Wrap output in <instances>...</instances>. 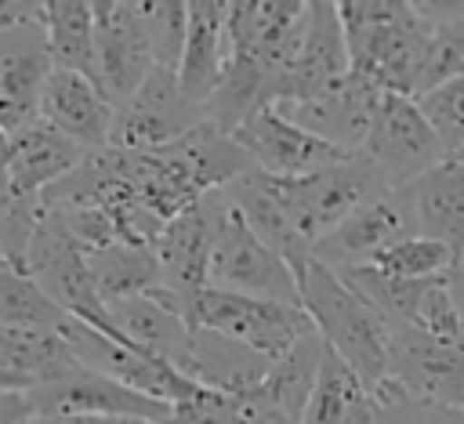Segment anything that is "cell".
<instances>
[{
  "label": "cell",
  "instance_id": "obj_1",
  "mask_svg": "<svg viewBox=\"0 0 464 424\" xmlns=\"http://www.w3.org/2000/svg\"><path fill=\"white\" fill-rule=\"evenodd\" d=\"M352 72L392 94H417L431 22L406 0H341Z\"/></svg>",
  "mask_w": 464,
  "mask_h": 424
},
{
  "label": "cell",
  "instance_id": "obj_2",
  "mask_svg": "<svg viewBox=\"0 0 464 424\" xmlns=\"http://www.w3.org/2000/svg\"><path fill=\"white\" fill-rule=\"evenodd\" d=\"M301 308L308 312L315 333L326 341V348L348 362L373 391L388 381V352H392V330L384 319L323 261L304 257L294 265Z\"/></svg>",
  "mask_w": 464,
  "mask_h": 424
},
{
  "label": "cell",
  "instance_id": "obj_3",
  "mask_svg": "<svg viewBox=\"0 0 464 424\" xmlns=\"http://www.w3.org/2000/svg\"><path fill=\"white\" fill-rule=\"evenodd\" d=\"M228 207L232 203H228L225 188L210 192L196 207L178 214L152 243L160 272H163V297H156V301L170 304L185 319H188L196 297L210 286V257H214Z\"/></svg>",
  "mask_w": 464,
  "mask_h": 424
},
{
  "label": "cell",
  "instance_id": "obj_4",
  "mask_svg": "<svg viewBox=\"0 0 464 424\" xmlns=\"http://www.w3.org/2000/svg\"><path fill=\"white\" fill-rule=\"evenodd\" d=\"M188 323L214 330V333H225L228 341L265 355L268 362L283 359L308 330H315L301 304L232 294V290H218V286H207L196 297Z\"/></svg>",
  "mask_w": 464,
  "mask_h": 424
},
{
  "label": "cell",
  "instance_id": "obj_5",
  "mask_svg": "<svg viewBox=\"0 0 464 424\" xmlns=\"http://www.w3.org/2000/svg\"><path fill=\"white\" fill-rule=\"evenodd\" d=\"M359 156H366L377 167L388 188H402L450 159L446 145L439 141L435 127L424 120L420 105L410 94H392V91H384Z\"/></svg>",
  "mask_w": 464,
  "mask_h": 424
},
{
  "label": "cell",
  "instance_id": "obj_6",
  "mask_svg": "<svg viewBox=\"0 0 464 424\" xmlns=\"http://www.w3.org/2000/svg\"><path fill=\"white\" fill-rule=\"evenodd\" d=\"M384 188H388V181L377 174V167L366 156H352V159L334 163L326 170H315L308 178H286L294 228L301 236V243L308 246V254L355 207H362L370 196H377Z\"/></svg>",
  "mask_w": 464,
  "mask_h": 424
},
{
  "label": "cell",
  "instance_id": "obj_7",
  "mask_svg": "<svg viewBox=\"0 0 464 424\" xmlns=\"http://www.w3.org/2000/svg\"><path fill=\"white\" fill-rule=\"evenodd\" d=\"M210 286L301 304L297 275L283 254H276L243 217L236 207H228L214 257H210Z\"/></svg>",
  "mask_w": 464,
  "mask_h": 424
},
{
  "label": "cell",
  "instance_id": "obj_8",
  "mask_svg": "<svg viewBox=\"0 0 464 424\" xmlns=\"http://www.w3.org/2000/svg\"><path fill=\"white\" fill-rule=\"evenodd\" d=\"M25 395L33 413H72V417H105V420H152V424H170L174 417L170 402L141 395L98 370H87L83 362L54 381L29 388Z\"/></svg>",
  "mask_w": 464,
  "mask_h": 424
},
{
  "label": "cell",
  "instance_id": "obj_9",
  "mask_svg": "<svg viewBox=\"0 0 464 424\" xmlns=\"http://www.w3.org/2000/svg\"><path fill=\"white\" fill-rule=\"evenodd\" d=\"M94 11V80L120 109L156 69L141 4L91 0Z\"/></svg>",
  "mask_w": 464,
  "mask_h": 424
},
{
  "label": "cell",
  "instance_id": "obj_10",
  "mask_svg": "<svg viewBox=\"0 0 464 424\" xmlns=\"http://www.w3.org/2000/svg\"><path fill=\"white\" fill-rule=\"evenodd\" d=\"M410 236H420V225H417L406 185L384 188V192L370 196L362 207H355L330 236H323L315 243L312 257L334 272H344L355 265H370L377 254H384L388 246H395Z\"/></svg>",
  "mask_w": 464,
  "mask_h": 424
},
{
  "label": "cell",
  "instance_id": "obj_11",
  "mask_svg": "<svg viewBox=\"0 0 464 424\" xmlns=\"http://www.w3.org/2000/svg\"><path fill=\"white\" fill-rule=\"evenodd\" d=\"M203 120H207L203 109L185 98L178 72L156 65L149 80L116 109L109 149H130V152L163 149L185 138L188 130H196Z\"/></svg>",
  "mask_w": 464,
  "mask_h": 424
},
{
  "label": "cell",
  "instance_id": "obj_12",
  "mask_svg": "<svg viewBox=\"0 0 464 424\" xmlns=\"http://www.w3.org/2000/svg\"><path fill=\"white\" fill-rule=\"evenodd\" d=\"M388 381L420 402L464 410V341H442L420 326L392 330Z\"/></svg>",
  "mask_w": 464,
  "mask_h": 424
},
{
  "label": "cell",
  "instance_id": "obj_13",
  "mask_svg": "<svg viewBox=\"0 0 464 424\" xmlns=\"http://www.w3.org/2000/svg\"><path fill=\"white\" fill-rule=\"evenodd\" d=\"M236 145L250 156V163L276 178H308L315 170H326L334 163L352 159V152H341L337 145L315 138L301 123H294L276 105L257 109L232 130Z\"/></svg>",
  "mask_w": 464,
  "mask_h": 424
},
{
  "label": "cell",
  "instance_id": "obj_14",
  "mask_svg": "<svg viewBox=\"0 0 464 424\" xmlns=\"http://www.w3.org/2000/svg\"><path fill=\"white\" fill-rule=\"evenodd\" d=\"M65 337H69L76 359L87 370H98V373H105V377H112V381L141 391V395H152L160 402L178 406V402H185V399H192L199 391V384L188 381L170 362H163V359H156V355H149V352H141L134 344L112 341V337H105L102 330H94L87 323H76L72 319V326L65 330Z\"/></svg>",
  "mask_w": 464,
  "mask_h": 424
},
{
  "label": "cell",
  "instance_id": "obj_15",
  "mask_svg": "<svg viewBox=\"0 0 464 424\" xmlns=\"http://www.w3.org/2000/svg\"><path fill=\"white\" fill-rule=\"evenodd\" d=\"M348 72H352V54H348V36H344V25H341V11L330 0H312L301 47L294 54V65L283 80V91H279L276 105L312 101V98L334 91L341 80H348Z\"/></svg>",
  "mask_w": 464,
  "mask_h": 424
},
{
  "label": "cell",
  "instance_id": "obj_16",
  "mask_svg": "<svg viewBox=\"0 0 464 424\" xmlns=\"http://www.w3.org/2000/svg\"><path fill=\"white\" fill-rule=\"evenodd\" d=\"M54 62L44 25H18L0 33V127L18 134L40 120V98Z\"/></svg>",
  "mask_w": 464,
  "mask_h": 424
},
{
  "label": "cell",
  "instance_id": "obj_17",
  "mask_svg": "<svg viewBox=\"0 0 464 424\" xmlns=\"http://www.w3.org/2000/svg\"><path fill=\"white\" fill-rule=\"evenodd\" d=\"M40 120H47L54 130H62L87 152H102L112 145L116 105L109 101V94L98 87L94 76L72 69H51L40 98Z\"/></svg>",
  "mask_w": 464,
  "mask_h": 424
},
{
  "label": "cell",
  "instance_id": "obj_18",
  "mask_svg": "<svg viewBox=\"0 0 464 424\" xmlns=\"http://www.w3.org/2000/svg\"><path fill=\"white\" fill-rule=\"evenodd\" d=\"M384 91L373 87L370 80L348 72V80H341L334 91L312 98V101H297V105H276L279 112H286L294 123H301L304 130H312L315 138L337 145L341 152L359 156L373 123V112L381 105Z\"/></svg>",
  "mask_w": 464,
  "mask_h": 424
},
{
  "label": "cell",
  "instance_id": "obj_19",
  "mask_svg": "<svg viewBox=\"0 0 464 424\" xmlns=\"http://www.w3.org/2000/svg\"><path fill=\"white\" fill-rule=\"evenodd\" d=\"M91 152L54 130L47 120H33L18 134H11V163H7V192L14 199H44L58 181H65Z\"/></svg>",
  "mask_w": 464,
  "mask_h": 424
},
{
  "label": "cell",
  "instance_id": "obj_20",
  "mask_svg": "<svg viewBox=\"0 0 464 424\" xmlns=\"http://www.w3.org/2000/svg\"><path fill=\"white\" fill-rule=\"evenodd\" d=\"M228 203L239 210V217L276 250L290 261V268L308 254V246L301 243L297 228H294V214H290V196H286V178L265 174V170H246L243 178H236L225 188Z\"/></svg>",
  "mask_w": 464,
  "mask_h": 424
},
{
  "label": "cell",
  "instance_id": "obj_21",
  "mask_svg": "<svg viewBox=\"0 0 464 424\" xmlns=\"http://www.w3.org/2000/svg\"><path fill=\"white\" fill-rule=\"evenodd\" d=\"M225 14H228V4L221 0L188 4V33H185V51L178 65V83L185 98L196 101L199 109H207V101L214 98L225 76V62H228Z\"/></svg>",
  "mask_w": 464,
  "mask_h": 424
},
{
  "label": "cell",
  "instance_id": "obj_22",
  "mask_svg": "<svg viewBox=\"0 0 464 424\" xmlns=\"http://www.w3.org/2000/svg\"><path fill=\"white\" fill-rule=\"evenodd\" d=\"M406 192H410L420 236L446 243L460 265L464 261V163L450 156L435 170L410 181Z\"/></svg>",
  "mask_w": 464,
  "mask_h": 424
},
{
  "label": "cell",
  "instance_id": "obj_23",
  "mask_svg": "<svg viewBox=\"0 0 464 424\" xmlns=\"http://www.w3.org/2000/svg\"><path fill=\"white\" fill-rule=\"evenodd\" d=\"M116 330L141 352L170 362L174 370L185 373L188 355H192V323L174 312L170 304L156 297H130L120 304H109Z\"/></svg>",
  "mask_w": 464,
  "mask_h": 424
},
{
  "label": "cell",
  "instance_id": "obj_24",
  "mask_svg": "<svg viewBox=\"0 0 464 424\" xmlns=\"http://www.w3.org/2000/svg\"><path fill=\"white\" fill-rule=\"evenodd\" d=\"M272 362L236 341H228L225 333L192 326V355L185 366V377L196 381L199 388H214V391H228V395H243L261 388V381L268 377Z\"/></svg>",
  "mask_w": 464,
  "mask_h": 424
},
{
  "label": "cell",
  "instance_id": "obj_25",
  "mask_svg": "<svg viewBox=\"0 0 464 424\" xmlns=\"http://www.w3.org/2000/svg\"><path fill=\"white\" fill-rule=\"evenodd\" d=\"M377 410H381L377 391L326 348V359L301 424H373Z\"/></svg>",
  "mask_w": 464,
  "mask_h": 424
},
{
  "label": "cell",
  "instance_id": "obj_26",
  "mask_svg": "<svg viewBox=\"0 0 464 424\" xmlns=\"http://www.w3.org/2000/svg\"><path fill=\"white\" fill-rule=\"evenodd\" d=\"M87 261L105 304H120L130 297H163V272L156 250L145 243H112L87 254Z\"/></svg>",
  "mask_w": 464,
  "mask_h": 424
},
{
  "label": "cell",
  "instance_id": "obj_27",
  "mask_svg": "<svg viewBox=\"0 0 464 424\" xmlns=\"http://www.w3.org/2000/svg\"><path fill=\"white\" fill-rule=\"evenodd\" d=\"M72 366H80V359H76V352H72L65 333L0 326V370L18 373L33 388L69 373Z\"/></svg>",
  "mask_w": 464,
  "mask_h": 424
},
{
  "label": "cell",
  "instance_id": "obj_28",
  "mask_svg": "<svg viewBox=\"0 0 464 424\" xmlns=\"http://www.w3.org/2000/svg\"><path fill=\"white\" fill-rule=\"evenodd\" d=\"M323 359H326V341L308 330L283 359L272 362L268 377L261 381V395L268 402H276L294 424H301L304 417V406L315 391V381H319V370H323Z\"/></svg>",
  "mask_w": 464,
  "mask_h": 424
},
{
  "label": "cell",
  "instance_id": "obj_29",
  "mask_svg": "<svg viewBox=\"0 0 464 424\" xmlns=\"http://www.w3.org/2000/svg\"><path fill=\"white\" fill-rule=\"evenodd\" d=\"M337 275L384 319L388 330L413 326L424 294L439 283V279H399V275H388L373 265H355V268H344Z\"/></svg>",
  "mask_w": 464,
  "mask_h": 424
},
{
  "label": "cell",
  "instance_id": "obj_30",
  "mask_svg": "<svg viewBox=\"0 0 464 424\" xmlns=\"http://www.w3.org/2000/svg\"><path fill=\"white\" fill-rule=\"evenodd\" d=\"M0 326L65 333L72 326V315L62 304H54L25 268L0 257Z\"/></svg>",
  "mask_w": 464,
  "mask_h": 424
},
{
  "label": "cell",
  "instance_id": "obj_31",
  "mask_svg": "<svg viewBox=\"0 0 464 424\" xmlns=\"http://www.w3.org/2000/svg\"><path fill=\"white\" fill-rule=\"evenodd\" d=\"M170 424H294V420L276 402H268L261 388L243 395L199 388L192 399L174 406Z\"/></svg>",
  "mask_w": 464,
  "mask_h": 424
},
{
  "label": "cell",
  "instance_id": "obj_32",
  "mask_svg": "<svg viewBox=\"0 0 464 424\" xmlns=\"http://www.w3.org/2000/svg\"><path fill=\"white\" fill-rule=\"evenodd\" d=\"M54 69L94 76V11L83 0H47L44 18Z\"/></svg>",
  "mask_w": 464,
  "mask_h": 424
},
{
  "label": "cell",
  "instance_id": "obj_33",
  "mask_svg": "<svg viewBox=\"0 0 464 424\" xmlns=\"http://www.w3.org/2000/svg\"><path fill=\"white\" fill-rule=\"evenodd\" d=\"M417 7L431 22V36H428V54H424L413 98L464 72V4H417Z\"/></svg>",
  "mask_w": 464,
  "mask_h": 424
},
{
  "label": "cell",
  "instance_id": "obj_34",
  "mask_svg": "<svg viewBox=\"0 0 464 424\" xmlns=\"http://www.w3.org/2000/svg\"><path fill=\"white\" fill-rule=\"evenodd\" d=\"M370 265L388 275H399V279H446L457 268V257L446 243H439L431 236H410V239L388 246L384 254H377Z\"/></svg>",
  "mask_w": 464,
  "mask_h": 424
},
{
  "label": "cell",
  "instance_id": "obj_35",
  "mask_svg": "<svg viewBox=\"0 0 464 424\" xmlns=\"http://www.w3.org/2000/svg\"><path fill=\"white\" fill-rule=\"evenodd\" d=\"M141 18H145V33H149L156 65L178 72L181 51H185V33H188V4L185 0H149V4H141Z\"/></svg>",
  "mask_w": 464,
  "mask_h": 424
},
{
  "label": "cell",
  "instance_id": "obj_36",
  "mask_svg": "<svg viewBox=\"0 0 464 424\" xmlns=\"http://www.w3.org/2000/svg\"><path fill=\"white\" fill-rule=\"evenodd\" d=\"M413 101L420 105L424 120L435 127V134L446 145V152L457 156L464 149V72L446 80L442 87L413 98Z\"/></svg>",
  "mask_w": 464,
  "mask_h": 424
},
{
  "label": "cell",
  "instance_id": "obj_37",
  "mask_svg": "<svg viewBox=\"0 0 464 424\" xmlns=\"http://www.w3.org/2000/svg\"><path fill=\"white\" fill-rule=\"evenodd\" d=\"M377 399H381V410H377L373 424H464V410L420 402V399L406 395L395 381H384L377 388Z\"/></svg>",
  "mask_w": 464,
  "mask_h": 424
},
{
  "label": "cell",
  "instance_id": "obj_38",
  "mask_svg": "<svg viewBox=\"0 0 464 424\" xmlns=\"http://www.w3.org/2000/svg\"><path fill=\"white\" fill-rule=\"evenodd\" d=\"M47 18V0H0V33L18 29V25H44Z\"/></svg>",
  "mask_w": 464,
  "mask_h": 424
},
{
  "label": "cell",
  "instance_id": "obj_39",
  "mask_svg": "<svg viewBox=\"0 0 464 424\" xmlns=\"http://www.w3.org/2000/svg\"><path fill=\"white\" fill-rule=\"evenodd\" d=\"M33 406L25 391H0V424H29Z\"/></svg>",
  "mask_w": 464,
  "mask_h": 424
},
{
  "label": "cell",
  "instance_id": "obj_40",
  "mask_svg": "<svg viewBox=\"0 0 464 424\" xmlns=\"http://www.w3.org/2000/svg\"><path fill=\"white\" fill-rule=\"evenodd\" d=\"M29 424H116L105 417H72V413H33Z\"/></svg>",
  "mask_w": 464,
  "mask_h": 424
},
{
  "label": "cell",
  "instance_id": "obj_41",
  "mask_svg": "<svg viewBox=\"0 0 464 424\" xmlns=\"http://www.w3.org/2000/svg\"><path fill=\"white\" fill-rule=\"evenodd\" d=\"M7 163H11V134L0 127V199L7 192Z\"/></svg>",
  "mask_w": 464,
  "mask_h": 424
},
{
  "label": "cell",
  "instance_id": "obj_42",
  "mask_svg": "<svg viewBox=\"0 0 464 424\" xmlns=\"http://www.w3.org/2000/svg\"><path fill=\"white\" fill-rule=\"evenodd\" d=\"M446 286H450V297L457 301L460 315H464V265H457L450 275H446Z\"/></svg>",
  "mask_w": 464,
  "mask_h": 424
},
{
  "label": "cell",
  "instance_id": "obj_43",
  "mask_svg": "<svg viewBox=\"0 0 464 424\" xmlns=\"http://www.w3.org/2000/svg\"><path fill=\"white\" fill-rule=\"evenodd\" d=\"M116 424H152V420H116Z\"/></svg>",
  "mask_w": 464,
  "mask_h": 424
},
{
  "label": "cell",
  "instance_id": "obj_44",
  "mask_svg": "<svg viewBox=\"0 0 464 424\" xmlns=\"http://www.w3.org/2000/svg\"><path fill=\"white\" fill-rule=\"evenodd\" d=\"M453 159H460V163H464V149H460V152H457V156H453Z\"/></svg>",
  "mask_w": 464,
  "mask_h": 424
},
{
  "label": "cell",
  "instance_id": "obj_45",
  "mask_svg": "<svg viewBox=\"0 0 464 424\" xmlns=\"http://www.w3.org/2000/svg\"><path fill=\"white\" fill-rule=\"evenodd\" d=\"M460 265H464V261H460Z\"/></svg>",
  "mask_w": 464,
  "mask_h": 424
}]
</instances>
